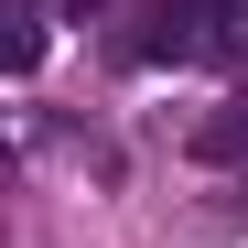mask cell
I'll list each match as a JSON object with an SVG mask.
<instances>
[{
    "mask_svg": "<svg viewBox=\"0 0 248 248\" xmlns=\"http://www.w3.org/2000/svg\"><path fill=\"white\" fill-rule=\"evenodd\" d=\"M237 11L248 0H151L119 32V54L130 65H216V54H237Z\"/></svg>",
    "mask_w": 248,
    "mask_h": 248,
    "instance_id": "1",
    "label": "cell"
},
{
    "mask_svg": "<svg viewBox=\"0 0 248 248\" xmlns=\"http://www.w3.org/2000/svg\"><path fill=\"white\" fill-rule=\"evenodd\" d=\"M0 22H11V32H0V65H32V54H44V0H0Z\"/></svg>",
    "mask_w": 248,
    "mask_h": 248,
    "instance_id": "2",
    "label": "cell"
},
{
    "mask_svg": "<svg viewBox=\"0 0 248 248\" xmlns=\"http://www.w3.org/2000/svg\"><path fill=\"white\" fill-rule=\"evenodd\" d=\"M194 151H205V162H237V151H248V119H205Z\"/></svg>",
    "mask_w": 248,
    "mask_h": 248,
    "instance_id": "3",
    "label": "cell"
},
{
    "mask_svg": "<svg viewBox=\"0 0 248 248\" xmlns=\"http://www.w3.org/2000/svg\"><path fill=\"white\" fill-rule=\"evenodd\" d=\"M76 11H97V0H76Z\"/></svg>",
    "mask_w": 248,
    "mask_h": 248,
    "instance_id": "4",
    "label": "cell"
}]
</instances>
